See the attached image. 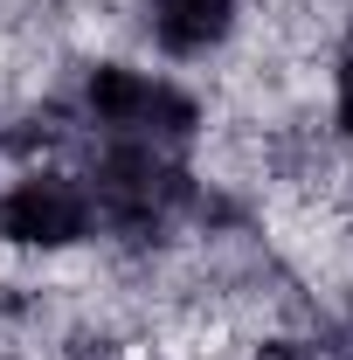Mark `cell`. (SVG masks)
<instances>
[{"instance_id":"277c9868","label":"cell","mask_w":353,"mask_h":360,"mask_svg":"<svg viewBox=\"0 0 353 360\" xmlns=\"http://www.w3.org/2000/svg\"><path fill=\"white\" fill-rule=\"evenodd\" d=\"M146 7V35L167 56H208L236 28V0H139Z\"/></svg>"},{"instance_id":"6da1fadb","label":"cell","mask_w":353,"mask_h":360,"mask_svg":"<svg viewBox=\"0 0 353 360\" xmlns=\"http://www.w3.org/2000/svg\"><path fill=\"white\" fill-rule=\"evenodd\" d=\"M84 104L118 146H180L201 118L187 90H174L167 77H146V70H125V63L90 70Z\"/></svg>"},{"instance_id":"5b68a950","label":"cell","mask_w":353,"mask_h":360,"mask_svg":"<svg viewBox=\"0 0 353 360\" xmlns=\"http://www.w3.org/2000/svg\"><path fill=\"white\" fill-rule=\"evenodd\" d=\"M340 132H353V35L340 49Z\"/></svg>"},{"instance_id":"3957f363","label":"cell","mask_w":353,"mask_h":360,"mask_svg":"<svg viewBox=\"0 0 353 360\" xmlns=\"http://www.w3.org/2000/svg\"><path fill=\"white\" fill-rule=\"evenodd\" d=\"M90 229V194L63 174H28L0 194V236L21 250H63Z\"/></svg>"},{"instance_id":"7a4b0ae2","label":"cell","mask_w":353,"mask_h":360,"mask_svg":"<svg viewBox=\"0 0 353 360\" xmlns=\"http://www.w3.org/2000/svg\"><path fill=\"white\" fill-rule=\"evenodd\" d=\"M84 194H90V215L146 236V229H160L174 215L180 174L160 160V146H111L104 167H97V187H84Z\"/></svg>"}]
</instances>
